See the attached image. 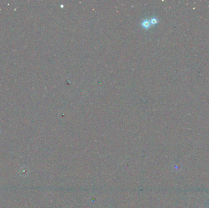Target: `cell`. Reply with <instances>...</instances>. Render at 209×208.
<instances>
[{"label": "cell", "instance_id": "obj_1", "mask_svg": "<svg viewBox=\"0 0 209 208\" xmlns=\"http://www.w3.org/2000/svg\"><path fill=\"white\" fill-rule=\"evenodd\" d=\"M142 25L143 26V27L145 28H149L150 26H151V23L150 20H144L143 21V23L142 24Z\"/></svg>", "mask_w": 209, "mask_h": 208}, {"label": "cell", "instance_id": "obj_2", "mask_svg": "<svg viewBox=\"0 0 209 208\" xmlns=\"http://www.w3.org/2000/svg\"><path fill=\"white\" fill-rule=\"evenodd\" d=\"M151 24H156L158 23V19L155 18V17H153V18L150 20Z\"/></svg>", "mask_w": 209, "mask_h": 208}]
</instances>
